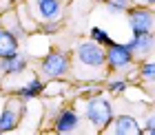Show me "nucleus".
Returning <instances> with one entry per match:
<instances>
[{
  "label": "nucleus",
  "mask_w": 155,
  "mask_h": 135,
  "mask_svg": "<svg viewBox=\"0 0 155 135\" xmlns=\"http://www.w3.org/2000/svg\"><path fill=\"white\" fill-rule=\"evenodd\" d=\"M97 2H100V0H97Z\"/></svg>",
  "instance_id": "obj_20"
},
{
  "label": "nucleus",
  "mask_w": 155,
  "mask_h": 135,
  "mask_svg": "<svg viewBox=\"0 0 155 135\" xmlns=\"http://www.w3.org/2000/svg\"><path fill=\"white\" fill-rule=\"evenodd\" d=\"M146 131L155 135V113H153V115L149 117V122H146Z\"/></svg>",
  "instance_id": "obj_17"
},
{
  "label": "nucleus",
  "mask_w": 155,
  "mask_h": 135,
  "mask_svg": "<svg viewBox=\"0 0 155 135\" xmlns=\"http://www.w3.org/2000/svg\"><path fill=\"white\" fill-rule=\"evenodd\" d=\"M87 120L95 129H107V126L113 122V109H111L109 100L93 97V100L87 104Z\"/></svg>",
  "instance_id": "obj_1"
},
{
  "label": "nucleus",
  "mask_w": 155,
  "mask_h": 135,
  "mask_svg": "<svg viewBox=\"0 0 155 135\" xmlns=\"http://www.w3.org/2000/svg\"><path fill=\"white\" fill-rule=\"evenodd\" d=\"M142 77L155 82V62H146V64L142 67Z\"/></svg>",
  "instance_id": "obj_16"
},
{
  "label": "nucleus",
  "mask_w": 155,
  "mask_h": 135,
  "mask_svg": "<svg viewBox=\"0 0 155 135\" xmlns=\"http://www.w3.org/2000/svg\"><path fill=\"white\" fill-rule=\"evenodd\" d=\"M42 71H45L49 77L64 75L69 71V58L64 53H60V51H51L45 60H42Z\"/></svg>",
  "instance_id": "obj_3"
},
{
  "label": "nucleus",
  "mask_w": 155,
  "mask_h": 135,
  "mask_svg": "<svg viewBox=\"0 0 155 135\" xmlns=\"http://www.w3.org/2000/svg\"><path fill=\"white\" fill-rule=\"evenodd\" d=\"M129 2H131V0H107L109 9L113 11V13H117V11H124L126 7H129Z\"/></svg>",
  "instance_id": "obj_15"
},
{
  "label": "nucleus",
  "mask_w": 155,
  "mask_h": 135,
  "mask_svg": "<svg viewBox=\"0 0 155 135\" xmlns=\"http://www.w3.org/2000/svg\"><path fill=\"white\" fill-rule=\"evenodd\" d=\"M113 133H117V135H137L140 124L131 115H120L113 122Z\"/></svg>",
  "instance_id": "obj_9"
},
{
  "label": "nucleus",
  "mask_w": 155,
  "mask_h": 135,
  "mask_svg": "<svg viewBox=\"0 0 155 135\" xmlns=\"http://www.w3.org/2000/svg\"><path fill=\"white\" fill-rule=\"evenodd\" d=\"M18 51V35H13L11 31L0 29V58L13 55Z\"/></svg>",
  "instance_id": "obj_10"
},
{
  "label": "nucleus",
  "mask_w": 155,
  "mask_h": 135,
  "mask_svg": "<svg viewBox=\"0 0 155 135\" xmlns=\"http://www.w3.org/2000/svg\"><path fill=\"white\" fill-rule=\"evenodd\" d=\"M78 58H80L82 64L87 67H95L100 69L104 62H107V55H104L102 47L97 44V42H82V44H78Z\"/></svg>",
  "instance_id": "obj_2"
},
{
  "label": "nucleus",
  "mask_w": 155,
  "mask_h": 135,
  "mask_svg": "<svg viewBox=\"0 0 155 135\" xmlns=\"http://www.w3.org/2000/svg\"><path fill=\"white\" fill-rule=\"evenodd\" d=\"M75 126H78V115L73 111H62L60 117H58V122H55V131L69 133V131H73Z\"/></svg>",
  "instance_id": "obj_12"
},
{
  "label": "nucleus",
  "mask_w": 155,
  "mask_h": 135,
  "mask_svg": "<svg viewBox=\"0 0 155 135\" xmlns=\"http://www.w3.org/2000/svg\"><path fill=\"white\" fill-rule=\"evenodd\" d=\"M107 55V62L111 64V69H126L133 60V51L129 49V44H109V51L104 53Z\"/></svg>",
  "instance_id": "obj_4"
},
{
  "label": "nucleus",
  "mask_w": 155,
  "mask_h": 135,
  "mask_svg": "<svg viewBox=\"0 0 155 135\" xmlns=\"http://www.w3.org/2000/svg\"><path fill=\"white\" fill-rule=\"evenodd\" d=\"M42 82L38 80V77H31L29 80V84H27L25 89H20V97H38L40 93H42Z\"/></svg>",
  "instance_id": "obj_13"
},
{
  "label": "nucleus",
  "mask_w": 155,
  "mask_h": 135,
  "mask_svg": "<svg viewBox=\"0 0 155 135\" xmlns=\"http://www.w3.org/2000/svg\"><path fill=\"white\" fill-rule=\"evenodd\" d=\"M129 22H131L133 33H146V31H151V27L155 22V16L149 9H131L129 11Z\"/></svg>",
  "instance_id": "obj_6"
},
{
  "label": "nucleus",
  "mask_w": 155,
  "mask_h": 135,
  "mask_svg": "<svg viewBox=\"0 0 155 135\" xmlns=\"http://www.w3.org/2000/svg\"><path fill=\"white\" fill-rule=\"evenodd\" d=\"M22 102L20 100H9L2 111V115H0V131H11L16 129L20 117H22Z\"/></svg>",
  "instance_id": "obj_5"
},
{
  "label": "nucleus",
  "mask_w": 155,
  "mask_h": 135,
  "mask_svg": "<svg viewBox=\"0 0 155 135\" xmlns=\"http://www.w3.org/2000/svg\"><path fill=\"white\" fill-rule=\"evenodd\" d=\"M25 67H27V60L22 58V55H18V53L7 55V58H2V62H0L2 73H20Z\"/></svg>",
  "instance_id": "obj_11"
},
{
  "label": "nucleus",
  "mask_w": 155,
  "mask_h": 135,
  "mask_svg": "<svg viewBox=\"0 0 155 135\" xmlns=\"http://www.w3.org/2000/svg\"><path fill=\"white\" fill-rule=\"evenodd\" d=\"M146 2H151V5H155V0H146Z\"/></svg>",
  "instance_id": "obj_19"
},
{
  "label": "nucleus",
  "mask_w": 155,
  "mask_h": 135,
  "mask_svg": "<svg viewBox=\"0 0 155 135\" xmlns=\"http://www.w3.org/2000/svg\"><path fill=\"white\" fill-rule=\"evenodd\" d=\"M36 9L42 20H55L62 11L60 0H36Z\"/></svg>",
  "instance_id": "obj_8"
},
{
  "label": "nucleus",
  "mask_w": 155,
  "mask_h": 135,
  "mask_svg": "<svg viewBox=\"0 0 155 135\" xmlns=\"http://www.w3.org/2000/svg\"><path fill=\"white\" fill-rule=\"evenodd\" d=\"M91 38H93L97 44H104V47H109V44H111L109 33H107V31H102V29H97V27H95L93 31H91Z\"/></svg>",
  "instance_id": "obj_14"
},
{
  "label": "nucleus",
  "mask_w": 155,
  "mask_h": 135,
  "mask_svg": "<svg viewBox=\"0 0 155 135\" xmlns=\"http://www.w3.org/2000/svg\"><path fill=\"white\" fill-rule=\"evenodd\" d=\"M126 89V82H113L111 84V91H115V93H120V91Z\"/></svg>",
  "instance_id": "obj_18"
},
{
  "label": "nucleus",
  "mask_w": 155,
  "mask_h": 135,
  "mask_svg": "<svg viewBox=\"0 0 155 135\" xmlns=\"http://www.w3.org/2000/svg\"><path fill=\"white\" fill-rule=\"evenodd\" d=\"M153 44H155V40H153L151 31H146V33H133V40L129 42V49L133 53H137V55H144V53H149L153 49Z\"/></svg>",
  "instance_id": "obj_7"
}]
</instances>
